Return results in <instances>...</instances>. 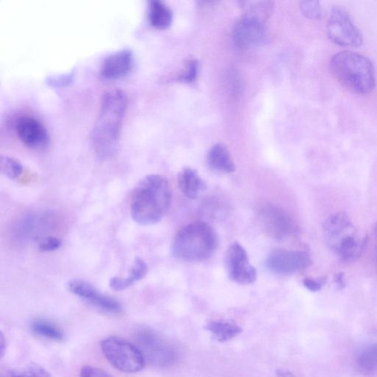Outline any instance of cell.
I'll return each instance as SVG.
<instances>
[{
  "mask_svg": "<svg viewBox=\"0 0 377 377\" xmlns=\"http://www.w3.org/2000/svg\"><path fill=\"white\" fill-rule=\"evenodd\" d=\"M311 255L303 251L277 250L267 258L266 266L273 273L291 275L309 267Z\"/></svg>",
  "mask_w": 377,
  "mask_h": 377,
  "instance_id": "11",
  "label": "cell"
},
{
  "mask_svg": "<svg viewBox=\"0 0 377 377\" xmlns=\"http://www.w3.org/2000/svg\"><path fill=\"white\" fill-rule=\"evenodd\" d=\"M1 377H51V375L42 366L33 364L18 370L7 371L2 374Z\"/></svg>",
  "mask_w": 377,
  "mask_h": 377,
  "instance_id": "24",
  "label": "cell"
},
{
  "mask_svg": "<svg viewBox=\"0 0 377 377\" xmlns=\"http://www.w3.org/2000/svg\"><path fill=\"white\" fill-rule=\"evenodd\" d=\"M138 347L146 361L156 366H169L178 359L176 348L168 340L149 328H141L137 333Z\"/></svg>",
  "mask_w": 377,
  "mask_h": 377,
  "instance_id": "7",
  "label": "cell"
},
{
  "mask_svg": "<svg viewBox=\"0 0 377 377\" xmlns=\"http://www.w3.org/2000/svg\"><path fill=\"white\" fill-rule=\"evenodd\" d=\"M277 374L278 377H296L287 371H278Z\"/></svg>",
  "mask_w": 377,
  "mask_h": 377,
  "instance_id": "34",
  "label": "cell"
},
{
  "mask_svg": "<svg viewBox=\"0 0 377 377\" xmlns=\"http://www.w3.org/2000/svg\"><path fill=\"white\" fill-rule=\"evenodd\" d=\"M206 329L219 342H226L242 333V328L234 323L226 321H211Z\"/></svg>",
  "mask_w": 377,
  "mask_h": 377,
  "instance_id": "21",
  "label": "cell"
},
{
  "mask_svg": "<svg viewBox=\"0 0 377 377\" xmlns=\"http://www.w3.org/2000/svg\"><path fill=\"white\" fill-rule=\"evenodd\" d=\"M303 286L312 292L319 291L324 285V279L305 278L303 281Z\"/></svg>",
  "mask_w": 377,
  "mask_h": 377,
  "instance_id": "30",
  "label": "cell"
},
{
  "mask_svg": "<svg viewBox=\"0 0 377 377\" xmlns=\"http://www.w3.org/2000/svg\"><path fill=\"white\" fill-rule=\"evenodd\" d=\"M334 76L353 92L367 94L376 84L375 69L366 56L351 51H341L330 61Z\"/></svg>",
  "mask_w": 377,
  "mask_h": 377,
  "instance_id": "4",
  "label": "cell"
},
{
  "mask_svg": "<svg viewBox=\"0 0 377 377\" xmlns=\"http://www.w3.org/2000/svg\"><path fill=\"white\" fill-rule=\"evenodd\" d=\"M101 349L108 361L122 372L135 373L146 367L143 352L126 339L115 336L106 338L101 343Z\"/></svg>",
  "mask_w": 377,
  "mask_h": 377,
  "instance_id": "6",
  "label": "cell"
},
{
  "mask_svg": "<svg viewBox=\"0 0 377 377\" xmlns=\"http://www.w3.org/2000/svg\"><path fill=\"white\" fill-rule=\"evenodd\" d=\"M67 287L71 293L104 312L116 314L122 311V305L119 301L101 293L84 280H70Z\"/></svg>",
  "mask_w": 377,
  "mask_h": 377,
  "instance_id": "12",
  "label": "cell"
},
{
  "mask_svg": "<svg viewBox=\"0 0 377 377\" xmlns=\"http://www.w3.org/2000/svg\"><path fill=\"white\" fill-rule=\"evenodd\" d=\"M326 31L328 38L340 46L358 47L363 41L361 31L349 14L340 6H335L330 13Z\"/></svg>",
  "mask_w": 377,
  "mask_h": 377,
  "instance_id": "8",
  "label": "cell"
},
{
  "mask_svg": "<svg viewBox=\"0 0 377 377\" xmlns=\"http://www.w3.org/2000/svg\"><path fill=\"white\" fill-rule=\"evenodd\" d=\"M225 267L228 278L237 284H253L257 278V272L249 262L246 249L238 243L231 244L225 256Z\"/></svg>",
  "mask_w": 377,
  "mask_h": 377,
  "instance_id": "10",
  "label": "cell"
},
{
  "mask_svg": "<svg viewBox=\"0 0 377 377\" xmlns=\"http://www.w3.org/2000/svg\"><path fill=\"white\" fill-rule=\"evenodd\" d=\"M127 107L128 96L124 91L111 89L104 94L91 136L94 152L101 159L116 154Z\"/></svg>",
  "mask_w": 377,
  "mask_h": 377,
  "instance_id": "1",
  "label": "cell"
},
{
  "mask_svg": "<svg viewBox=\"0 0 377 377\" xmlns=\"http://www.w3.org/2000/svg\"><path fill=\"white\" fill-rule=\"evenodd\" d=\"M233 39L241 49H246L261 42L264 36L262 19L248 14L241 18L234 26Z\"/></svg>",
  "mask_w": 377,
  "mask_h": 377,
  "instance_id": "14",
  "label": "cell"
},
{
  "mask_svg": "<svg viewBox=\"0 0 377 377\" xmlns=\"http://www.w3.org/2000/svg\"><path fill=\"white\" fill-rule=\"evenodd\" d=\"M6 350V341L3 333L0 334V356L4 358Z\"/></svg>",
  "mask_w": 377,
  "mask_h": 377,
  "instance_id": "33",
  "label": "cell"
},
{
  "mask_svg": "<svg viewBox=\"0 0 377 377\" xmlns=\"http://www.w3.org/2000/svg\"><path fill=\"white\" fill-rule=\"evenodd\" d=\"M16 131L21 143L30 149L41 150L49 146V132L34 117H20L16 125Z\"/></svg>",
  "mask_w": 377,
  "mask_h": 377,
  "instance_id": "13",
  "label": "cell"
},
{
  "mask_svg": "<svg viewBox=\"0 0 377 377\" xmlns=\"http://www.w3.org/2000/svg\"><path fill=\"white\" fill-rule=\"evenodd\" d=\"M178 181L180 190L188 198H197L206 188L205 181L192 169H183L179 174Z\"/></svg>",
  "mask_w": 377,
  "mask_h": 377,
  "instance_id": "17",
  "label": "cell"
},
{
  "mask_svg": "<svg viewBox=\"0 0 377 377\" xmlns=\"http://www.w3.org/2000/svg\"><path fill=\"white\" fill-rule=\"evenodd\" d=\"M149 17L154 28L159 30L166 29L171 25L173 12L160 0H152L149 5Z\"/></svg>",
  "mask_w": 377,
  "mask_h": 377,
  "instance_id": "20",
  "label": "cell"
},
{
  "mask_svg": "<svg viewBox=\"0 0 377 377\" xmlns=\"http://www.w3.org/2000/svg\"><path fill=\"white\" fill-rule=\"evenodd\" d=\"M209 168L221 174L233 173L236 168L229 151L222 144H217L212 147L207 156Z\"/></svg>",
  "mask_w": 377,
  "mask_h": 377,
  "instance_id": "18",
  "label": "cell"
},
{
  "mask_svg": "<svg viewBox=\"0 0 377 377\" xmlns=\"http://www.w3.org/2000/svg\"><path fill=\"white\" fill-rule=\"evenodd\" d=\"M358 364L363 372L370 373L377 370V344L366 347L361 353Z\"/></svg>",
  "mask_w": 377,
  "mask_h": 377,
  "instance_id": "23",
  "label": "cell"
},
{
  "mask_svg": "<svg viewBox=\"0 0 377 377\" xmlns=\"http://www.w3.org/2000/svg\"><path fill=\"white\" fill-rule=\"evenodd\" d=\"M49 214L34 213L21 218L14 227L16 238L21 241H31L38 239L49 230L52 222Z\"/></svg>",
  "mask_w": 377,
  "mask_h": 377,
  "instance_id": "15",
  "label": "cell"
},
{
  "mask_svg": "<svg viewBox=\"0 0 377 377\" xmlns=\"http://www.w3.org/2000/svg\"><path fill=\"white\" fill-rule=\"evenodd\" d=\"M374 235H375V239H376V246H377V223L375 226V228H374Z\"/></svg>",
  "mask_w": 377,
  "mask_h": 377,
  "instance_id": "35",
  "label": "cell"
},
{
  "mask_svg": "<svg viewBox=\"0 0 377 377\" xmlns=\"http://www.w3.org/2000/svg\"><path fill=\"white\" fill-rule=\"evenodd\" d=\"M0 170L6 177L14 180L21 175L23 168L17 160L2 156L1 159H0Z\"/></svg>",
  "mask_w": 377,
  "mask_h": 377,
  "instance_id": "25",
  "label": "cell"
},
{
  "mask_svg": "<svg viewBox=\"0 0 377 377\" xmlns=\"http://www.w3.org/2000/svg\"><path fill=\"white\" fill-rule=\"evenodd\" d=\"M217 244L215 230L206 223L195 222L184 226L176 233L172 252L181 261L201 262L214 253Z\"/></svg>",
  "mask_w": 377,
  "mask_h": 377,
  "instance_id": "5",
  "label": "cell"
},
{
  "mask_svg": "<svg viewBox=\"0 0 377 377\" xmlns=\"http://www.w3.org/2000/svg\"><path fill=\"white\" fill-rule=\"evenodd\" d=\"M323 235L329 249L344 262L356 261L366 244V238L344 212H338L325 221Z\"/></svg>",
  "mask_w": 377,
  "mask_h": 377,
  "instance_id": "3",
  "label": "cell"
},
{
  "mask_svg": "<svg viewBox=\"0 0 377 377\" xmlns=\"http://www.w3.org/2000/svg\"><path fill=\"white\" fill-rule=\"evenodd\" d=\"M198 72V64L191 61L188 64L187 72L181 78L184 81L191 82L196 79Z\"/></svg>",
  "mask_w": 377,
  "mask_h": 377,
  "instance_id": "31",
  "label": "cell"
},
{
  "mask_svg": "<svg viewBox=\"0 0 377 377\" xmlns=\"http://www.w3.org/2000/svg\"><path fill=\"white\" fill-rule=\"evenodd\" d=\"M259 226L271 238L286 240L297 231V226L288 212L279 206L268 204L258 211Z\"/></svg>",
  "mask_w": 377,
  "mask_h": 377,
  "instance_id": "9",
  "label": "cell"
},
{
  "mask_svg": "<svg viewBox=\"0 0 377 377\" xmlns=\"http://www.w3.org/2000/svg\"><path fill=\"white\" fill-rule=\"evenodd\" d=\"M75 78L76 70L74 69L66 74L49 76V78H46V83L47 85L53 88H64L72 84Z\"/></svg>",
  "mask_w": 377,
  "mask_h": 377,
  "instance_id": "26",
  "label": "cell"
},
{
  "mask_svg": "<svg viewBox=\"0 0 377 377\" xmlns=\"http://www.w3.org/2000/svg\"><path fill=\"white\" fill-rule=\"evenodd\" d=\"M301 9L305 16L311 19H318L322 16V8L318 1L301 2Z\"/></svg>",
  "mask_w": 377,
  "mask_h": 377,
  "instance_id": "27",
  "label": "cell"
},
{
  "mask_svg": "<svg viewBox=\"0 0 377 377\" xmlns=\"http://www.w3.org/2000/svg\"><path fill=\"white\" fill-rule=\"evenodd\" d=\"M80 377H113L103 369L94 366H84L81 371Z\"/></svg>",
  "mask_w": 377,
  "mask_h": 377,
  "instance_id": "29",
  "label": "cell"
},
{
  "mask_svg": "<svg viewBox=\"0 0 377 377\" xmlns=\"http://www.w3.org/2000/svg\"><path fill=\"white\" fill-rule=\"evenodd\" d=\"M33 331L38 336L55 341H61L64 335L54 323L46 320H36L32 323Z\"/></svg>",
  "mask_w": 377,
  "mask_h": 377,
  "instance_id": "22",
  "label": "cell"
},
{
  "mask_svg": "<svg viewBox=\"0 0 377 377\" xmlns=\"http://www.w3.org/2000/svg\"><path fill=\"white\" fill-rule=\"evenodd\" d=\"M148 266L143 258L137 257L131 267L129 276L126 278L114 277L110 280V287L116 291L127 289L135 282L143 279L148 273Z\"/></svg>",
  "mask_w": 377,
  "mask_h": 377,
  "instance_id": "19",
  "label": "cell"
},
{
  "mask_svg": "<svg viewBox=\"0 0 377 377\" xmlns=\"http://www.w3.org/2000/svg\"><path fill=\"white\" fill-rule=\"evenodd\" d=\"M172 188L166 178L149 175L141 179L133 194L131 214L143 226L160 222L167 215L172 203Z\"/></svg>",
  "mask_w": 377,
  "mask_h": 377,
  "instance_id": "2",
  "label": "cell"
},
{
  "mask_svg": "<svg viewBox=\"0 0 377 377\" xmlns=\"http://www.w3.org/2000/svg\"><path fill=\"white\" fill-rule=\"evenodd\" d=\"M61 246V241L55 237H47L41 241L39 245L41 251H54L59 249Z\"/></svg>",
  "mask_w": 377,
  "mask_h": 377,
  "instance_id": "28",
  "label": "cell"
},
{
  "mask_svg": "<svg viewBox=\"0 0 377 377\" xmlns=\"http://www.w3.org/2000/svg\"><path fill=\"white\" fill-rule=\"evenodd\" d=\"M134 65V56L129 49L117 51L104 61L101 74L106 80H117L128 76Z\"/></svg>",
  "mask_w": 377,
  "mask_h": 377,
  "instance_id": "16",
  "label": "cell"
},
{
  "mask_svg": "<svg viewBox=\"0 0 377 377\" xmlns=\"http://www.w3.org/2000/svg\"><path fill=\"white\" fill-rule=\"evenodd\" d=\"M335 283H336V285L337 288L339 290L343 289L345 288V286H346V281H345L344 274L342 273H338L337 275H336Z\"/></svg>",
  "mask_w": 377,
  "mask_h": 377,
  "instance_id": "32",
  "label": "cell"
}]
</instances>
